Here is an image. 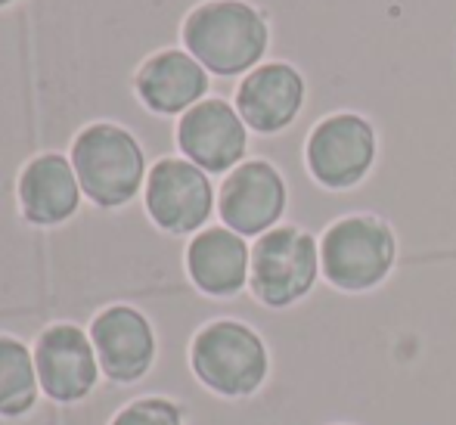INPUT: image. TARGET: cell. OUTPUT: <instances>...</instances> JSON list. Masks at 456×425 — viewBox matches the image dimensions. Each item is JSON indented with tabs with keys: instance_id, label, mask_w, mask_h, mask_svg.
I'll return each mask as SVG.
<instances>
[{
	"instance_id": "cell-11",
	"label": "cell",
	"mask_w": 456,
	"mask_h": 425,
	"mask_svg": "<svg viewBox=\"0 0 456 425\" xmlns=\"http://www.w3.org/2000/svg\"><path fill=\"white\" fill-rule=\"evenodd\" d=\"M175 143L181 156L199 165L205 174L227 177L236 165L246 162L248 127L233 102H227L224 96H205L177 119Z\"/></svg>"
},
{
	"instance_id": "cell-2",
	"label": "cell",
	"mask_w": 456,
	"mask_h": 425,
	"mask_svg": "<svg viewBox=\"0 0 456 425\" xmlns=\"http://www.w3.org/2000/svg\"><path fill=\"white\" fill-rule=\"evenodd\" d=\"M69 159L85 196L102 211L131 205L143 192L150 174L143 143L134 137V131L115 121H94L81 127Z\"/></svg>"
},
{
	"instance_id": "cell-14",
	"label": "cell",
	"mask_w": 456,
	"mask_h": 425,
	"mask_svg": "<svg viewBox=\"0 0 456 425\" xmlns=\"http://www.w3.org/2000/svg\"><path fill=\"white\" fill-rule=\"evenodd\" d=\"M183 267L190 282L208 298H236L248 289L252 274V246L246 236L224 224L205 227L186 242Z\"/></svg>"
},
{
	"instance_id": "cell-7",
	"label": "cell",
	"mask_w": 456,
	"mask_h": 425,
	"mask_svg": "<svg viewBox=\"0 0 456 425\" xmlns=\"http://www.w3.org/2000/svg\"><path fill=\"white\" fill-rule=\"evenodd\" d=\"M143 208L162 233L196 236L217 211L211 174L183 156H162L150 165L143 186Z\"/></svg>"
},
{
	"instance_id": "cell-17",
	"label": "cell",
	"mask_w": 456,
	"mask_h": 425,
	"mask_svg": "<svg viewBox=\"0 0 456 425\" xmlns=\"http://www.w3.org/2000/svg\"><path fill=\"white\" fill-rule=\"evenodd\" d=\"M109 425H183V407L162 395L134 397L109 420Z\"/></svg>"
},
{
	"instance_id": "cell-13",
	"label": "cell",
	"mask_w": 456,
	"mask_h": 425,
	"mask_svg": "<svg viewBox=\"0 0 456 425\" xmlns=\"http://www.w3.org/2000/svg\"><path fill=\"white\" fill-rule=\"evenodd\" d=\"M81 199H85V190L78 184V174L72 168V159L62 152H37L19 171V215L31 227H62L78 215Z\"/></svg>"
},
{
	"instance_id": "cell-4",
	"label": "cell",
	"mask_w": 456,
	"mask_h": 425,
	"mask_svg": "<svg viewBox=\"0 0 456 425\" xmlns=\"http://www.w3.org/2000/svg\"><path fill=\"white\" fill-rule=\"evenodd\" d=\"M397 264V236L379 215L361 211L332 221L320 236V270L342 292H370Z\"/></svg>"
},
{
	"instance_id": "cell-10",
	"label": "cell",
	"mask_w": 456,
	"mask_h": 425,
	"mask_svg": "<svg viewBox=\"0 0 456 425\" xmlns=\"http://www.w3.org/2000/svg\"><path fill=\"white\" fill-rule=\"evenodd\" d=\"M87 332H91L96 360H100V370L109 382L137 385L156 366V326L140 307L125 305V301L106 305L94 314Z\"/></svg>"
},
{
	"instance_id": "cell-16",
	"label": "cell",
	"mask_w": 456,
	"mask_h": 425,
	"mask_svg": "<svg viewBox=\"0 0 456 425\" xmlns=\"http://www.w3.org/2000/svg\"><path fill=\"white\" fill-rule=\"evenodd\" d=\"M37 397L35 351L22 339L0 332V420H25L37 407Z\"/></svg>"
},
{
	"instance_id": "cell-9",
	"label": "cell",
	"mask_w": 456,
	"mask_h": 425,
	"mask_svg": "<svg viewBox=\"0 0 456 425\" xmlns=\"http://www.w3.org/2000/svg\"><path fill=\"white\" fill-rule=\"evenodd\" d=\"M289 208V186L282 171L267 159H246L224 177L217 190L221 224L246 240H258L280 227Z\"/></svg>"
},
{
	"instance_id": "cell-8",
	"label": "cell",
	"mask_w": 456,
	"mask_h": 425,
	"mask_svg": "<svg viewBox=\"0 0 456 425\" xmlns=\"http://www.w3.org/2000/svg\"><path fill=\"white\" fill-rule=\"evenodd\" d=\"M31 351H35L41 395L50 404L72 407V404L87 401L100 385L102 370L96 360L91 332L85 326L69 323V320L44 326Z\"/></svg>"
},
{
	"instance_id": "cell-6",
	"label": "cell",
	"mask_w": 456,
	"mask_h": 425,
	"mask_svg": "<svg viewBox=\"0 0 456 425\" xmlns=\"http://www.w3.org/2000/svg\"><path fill=\"white\" fill-rule=\"evenodd\" d=\"M379 156V134L361 112H332L311 127L305 140L307 174L323 190L342 192L363 184Z\"/></svg>"
},
{
	"instance_id": "cell-15",
	"label": "cell",
	"mask_w": 456,
	"mask_h": 425,
	"mask_svg": "<svg viewBox=\"0 0 456 425\" xmlns=\"http://www.w3.org/2000/svg\"><path fill=\"white\" fill-rule=\"evenodd\" d=\"M211 90V75L199 66L186 50L165 47L146 56L143 66L134 75V94L152 115L171 119L190 112L196 102H202Z\"/></svg>"
},
{
	"instance_id": "cell-12",
	"label": "cell",
	"mask_w": 456,
	"mask_h": 425,
	"mask_svg": "<svg viewBox=\"0 0 456 425\" xmlns=\"http://www.w3.org/2000/svg\"><path fill=\"white\" fill-rule=\"evenodd\" d=\"M307 100V81L298 66L286 60L261 62L236 87L233 106L248 131L273 137L298 121Z\"/></svg>"
},
{
	"instance_id": "cell-3",
	"label": "cell",
	"mask_w": 456,
	"mask_h": 425,
	"mask_svg": "<svg viewBox=\"0 0 456 425\" xmlns=\"http://www.w3.org/2000/svg\"><path fill=\"white\" fill-rule=\"evenodd\" d=\"M190 370L211 395L242 401L261 391L271 372V351L258 330L242 320H211L190 339Z\"/></svg>"
},
{
	"instance_id": "cell-5",
	"label": "cell",
	"mask_w": 456,
	"mask_h": 425,
	"mask_svg": "<svg viewBox=\"0 0 456 425\" xmlns=\"http://www.w3.org/2000/svg\"><path fill=\"white\" fill-rule=\"evenodd\" d=\"M320 274L323 270H320L317 236L295 224H280L255 240L248 292L265 307L282 311L307 298Z\"/></svg>"
},
{
	"instance_id": "cell-18",
	"label": "cell",
	"mask_w": 456,
	"mask_h": 425,
	"mask_svg": "<svg viewBox=\"0 0 456 425\" xmlns=\"http://www.w3.org/2000/svg\"><path fill=\"white\" fill-rule=\"evenodd\" d=\"M16 0H0V10H6V6H12Z\"/></svg>"
},
{
	"instance_id": "cell-1",
	"label": "cell",
	"mask_w": 456,
	"mask_h": 425,
	"mask_svg": "<svg viewBox=\"0 0 456 425\" xmlns=\"http://www.w3.org/2000/svg\"><path fill=\"white\" fill-rule=\"evenodd\" d=\"M183 50L217 78H246L271 47V19L248 0H202L181 25Z\"/></svg>"
}]
</instances>
